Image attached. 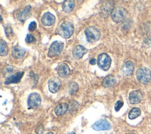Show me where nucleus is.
Segmentation results:
<instances>
[{
  "label": "nucleus",
  "instance_id": "obj_23",
  "mask_svg": "<svg viewBox=\"0 0 151 134\" xmlns=\"http://www.w3.org/2000/svg\"><path fill=\"white\" fill-rule=\"evenodd\" d=\"M110 1L108 2V3H106V4H104L103 5V6L101 7V12L104 13V14H107L108 15V13L109 14V12H111L113 10V4L112 3H110Z\"/></svg>",
  "mask_w": 151,
  "mask_h": 134
},
{
  "label": "nucleus",
  "instance_id": "obj_30",
  "mask_svg": "<svg viewBox=\"0 0 151 134\" xmlns=\"http://www.w3.org/2000/svg\"><path fill=\"white\" fill-rule=\"evenodd\" d=\"M68 134H76V133H75V132H70V133H69Z\"/></svg>",
  "mask_w": 151,
  "mask_h": 134
},
{
  "label": "nucleus",
  "instance_id": "obj_13",
  "mask_svg": "<svg viewBox=\"0 0 151 134\" xmlns=\"http://www.w3.org/2000/svg\"><path fill=\"white\" fill-rule=\"evenodd\" d=\"M24 71L17 72V73L11 75V76L7 77L5 79L4 83L5 84H11V83H17L21 80L22 76H24Z\"/></svg>",
  "mask_w": 151,
  "mask_h": 134
},
{
  "label": "nucleus",
  "instance_id": "obj_29",
  "mask_svg": "<svg viewBox=\"0 0 151 134\" xmlns=\"http://www.w3.org/2000/svg\"><path fill=\"white\" fill-rule=\"evenodd\" d=\"M46 134H54V133L52 132H48V133H46Z\"/></svg>",
  "mask_w": 151,
  "mask_h": 134
},
{
  "label": "nucleus",
  "instance_id": "obj_17",
  "mask_svg": "<svg viewBox=\"0 0 151 134\" xmlns=\"http://www.w3.org/2000/svg\"><path fill=\"white\" fill-rule=\"evenodd\" d=\"M87 50L83 46L78 45L74 48L73 51V54L76 59L79 60L83 57V56L87 53Z\"/></svg>",
  "mask_w": 151,
  "mask_h": 134
},
{
  "label": "nucleus",
  "instance_id": "obj_20",
  "mask_svg": "<svg viewBox=\"0 0 151 134\" xmlns=\"http://www.w3.org/2000/svg\"><path fill=\"white\" fill-rule=\"evenodd\" d=\"M75 2L73 0L64 1L63 4V10L65 12H70L75 7Z\"/></svg>",
  "mask_w": 151,
  "mask_h": 134
},
{
  "label": "nucleus",
  "instance_id": "obj_6",
  "mask_svg": "<svg viewBox=\"0 0 151 134\" xmlns=\"http://www.w3.org/2000/svg\"><path fill=\"white\" fill-rule=\"evenodd\" d=\"M111 59L106 53H101L97 57L98 66L104 71H107L111 65Z\"/></svg>",
  "mask_w": 151,
  "mask_h": 134
},
{
  "label": "nucleus",
  "instance_id": "obj_4",
  "mask_svg": "<svg viewBox=\"0 0 151 134\" xmlns=\"http://www.w3.org/2000/svg\"><path fill=\"white\" fill-rule=\"evenodd\" d=\"M110 15L113 21L120 22L126 18L127 15V11L122 6H119L114 8Z\"/></svg>",
  "mask_w": 151,
  "mask_h": 134
},
{
  "label": "nucleus",
  "instance_id": "obj_2",
  "mask_svg": "<svg viewBox=\"0 0 151 134\" xmlns=\"http://www.w3.org/2000/svg\"><path fill=\"white\" fill-rule=\"evenodd\" d=\"M136 76L139 82L143 84H147L151 81V71L147 67L139 68L136 72Z\"/></svg>",
  "mask_w": 151,
  "mask_h": 134
},
{
  "label": "nucleus",
  "instance_id": "obj_7",
  "mask_svg": "<svg viewBox=\"0 0 151 134\" xmlns=\"http://www.w3.org/2000/svg\"><path fill=\"white\" fill-rule=\"evenodd\" d=\"M41 98L40 95L36 92L31 93L28 98L27 104L29 109H36L41 104Z\"/></svg>",
  "mask_w": 151,
  "mask_h": 134
},
{
  "label": "nucleus",
  "instance_id": "obj_24",
  "mask_svg": "<svg viewBox=\"0 0 151 134\" xmlns=\"http://www.w3.org/2000/svg\"><path fill=\"white\" fill-rule=\"evenodd\" d=\"M78 89V85L76 83L73 82V83H71L70 84L69 91H70V93L71 94H75L77 91Z\"/></svg>",
  "mask_w": 151,
  "mask_h": 134
},
{
  "label": "nucleus",
  "instance_id": "obj_16",
  "mask_svg": "<svg viewBox=\"0 0 151 134\" xmlns=\"http://www.w3.org/2000/svg\"><path fill=\"white\" fill-rule=\"evenodd\" d=\"M25 53V49L19 45L14 46L12 50V55L13 57L16 59L22 58L24 56Z\"/></svg>",
  "mask_w": 151,
  "mask_h": 134
},
{
  "label": "nucleus",
  "instance_id": "obj_19",
  "mask_svg": "<svg viewBox=\"0 0 151 134\" xmlns=\"http://www.w3.org/2000/svg\"><path fill=\"white\" fill-rule=\"evenodd\" d=\"M68 104L66 103H62L58 104L54 109L55 115L58 116L63 115L68 109Z\"/></svg>",
  "mask_w": 151,
  "mask_h": 134
},
{
  "label": "nucleus",
  "instance_id": "obj_14",
  "mask_svg": "<svg viewBox=\"0 0 151 134\" xmlns=\"http://www.w3.org/2000/svg\"><path fill=\"white\" fill-rule=\"evenodd\" d=\"M31 6L30 5H27L21 11L19 12L17 15V19L24 22L29 16L30 11H31Z\"/></svg>",
  "mask_w": 151,
  "mask_h": 134
},
{
  "label": "nucleus",
  "instance_id": "obj_18",
  "mask_svg": "<svg viewBox=\"0 0 151 134\" xmlns=\"http://www.w3.org/2000/svg\"><path fill=\"white\" fill-rule=\"evenodd\" d=\"M70 73V69L68 66L65 63L61 64L58 69V74L60 77L65 78L67 77Z\"/></svg>",
  "mask_w": 151,
  "mask_h": 134
},
{
  "label": "nucleus",
  "instance_id": "obj_3",
  "mask_svg": "<svg viewBox=\"0 0 151 134\" xmlns=\"http://www.w3.org/2000/svg\"><path fill=\"white\" fill-rule=\"evenodd\" d=\"M84 34L87 41L90 43H94L97 41L100 37L99 30L94 26L87 27L84 30Z\"/></svg>",
  "mask_w": 151,
  "mask_h": 134
},
{
  "label": "nucleus",
  "instance_id": "obj_15",
  "mask_svg": "<svg viewBox=\"0 0 151 134\" xmlns=\"http://www.w3.org/2000/svg\"><path fill=\"white\" fill-rule=\"evenodd\" d=\"M116 83V77L111 74L108 75L105 77L101 81V85L104 87L107 88L113 86Z\"/></svg>",
  "mask_w": 151,
  "mask_h": 134
},
{
  "label": "nucleus",
  "instance_id": "obj_27",
  "mask_svg": "<svg viewBox=\"0 0 151 134\" xmlns=\"http://www.w3.org/2000/svg\"><path fill=\"white\" fill-rule=\"evenodd\" d=\"M37 28V23L35 21H32L28 25V30L29 31H34Z\"/></svg>",
  "mask_w": 151,
  "mask_h": 134
},
{
  "label": "nucleus",
  "instance_id": "obj_8",
  "mask_svg": "<svg viewBox=\"0 0 151 134\" xmlns=\"http://www.w3.org/2000/svg\"><path fill=\"white\" fill-rule=\"evenodd\" d=\"M91 128L95 130H106L111 128V125L106 119H100L91 125Z\"/></svg>",
  "mask_w": 151,
  "mask_h": 134
},
{
  "label": "nucleus",
  "instance_id": "obj_11",
  "mask_svg": "<svg viewBox=\"0 0 151 134\" xmlns=\"http://www.w3.org/2000/svg\"><path fill=\"white\" fill-rule=\"evenodd\" d=\"M55 21V17L49 12H45L41 19V23L45 26H50L52 25Z\"/></svg>",
  "mask_w": 151,
  "mask_h": 134
},
{
  "label": "nucleus",
  "instance_id": "obj_26",
  "mask_svg": "<svg viewBox=\"0 0 151 134\" xmlns=\"http://www.w3.org/2000/svg\"><path fill=\"white\" fill-rule=\"evenodd\" d=\"M123 106V102L121 100H118L116 102L115 105H114V109L116 112H118L122 107Z\"/></svg>",
  "mask_w": 151,
  "mask_h": 134
},
{
  "label": "nucleus",
  "instance_id": "obj_5",
  "mask_svg": "<svg viewBox=\"0 0 151 134\" xmlns=\"http://www.w3.org/2000/svg\"><path fill=\"white\" fill-rule=\"evenodd\" d=\"M64 48V43L60 41H54L50 46L48 56L50 58L59 55Z\"/></svg>",
  "mask_w": 151,
  "mask_h": 134
},
{
  "label": "nucleus",
  "instance_id": "obj_28",
  "mask_svg": "<svg viewBox=\"0 0 151 134\" xmlns=\"http://www.w3.org/2000/svg\"><path fill=\"white\" fill-rule=\"evenodd\" d=\"M96 63V60L95 58H92L90 60V63L91 64V65H94Z\"/></svg>",
  "mask_w": 151,
  "mask_h": 134
},
{
  "label": "nucleus",
  "instance_id": "obj_31",
  "mask_svg": "<svg viewBox=\"0 0 151 134\" xmlns=\"http://www.w3.org/2000/svg\"><path fill=\"white\" fill-rule=\"evenodd\" d=\"M129 134H136V133H129Z\"/></svg>",
  "mask_w": 151,
  "mask_h": 134
},
{
  "label": "nucleus",
  "instance_id": "obj_21",
  "mask_svg": "<svg viewBox=\"0 0 151 134\" xmlns=\"http://www.w3.org/2000/svg\"><path fill=\"white\" fill-rule=\"evenodd\" d=\"M8 47L6 43L3 40H0V54L1 56H5L8 53Z\"/></svg>",
  "mask_w": 151,
  "mask_h": 134
},
{
  "label": "nucleus",
  "instance_id": "obj_25",
  "mask_svg": "<svg viewBox=\"0 0 151 134\" xmlns=\"http://www.w3.org/2000/svg\"><path fill=\"white\" fill-rule=\"evenodd\" d=\"M25 41L27 43H31L35 41V38L32 34H28L26 36Z\"/></svg>",
  "mask_w": 151,
  "mask_h": 134
},
{
  "label": "nucleus",
  "instance_id": "obj_9",
  "mask_svg": "<svg viewBox=\"0 0 151 134\" xmlns=\"http://www.w3.org/2000/svg\"><path fill=\"white\" fill-rule=\"evenodd\" d=\"M48 86L50 92L52 93H55L58 91V90L61 88V81L58 78L56 77H51L48 81Z\"/></svg>",
  "mask_w": 151,
  "mask_h": 134
},
{
  "label": "nucleus",
  "instance_id": "obj_22",
  "mask_svg": "<svg viewBox=\"0 0 151 134\" xmlns=\"http://www.w3.org/2000/svg\"><path fill=\"white\" fill-rule=\"evenodd\" d=\"M141 114V110L138 107L132 109L129 113V118L130 119H134L139 117Z\"/></svg>",
  "mask_w": 151,
  "mask_h": 134
},
{
  "label": "nucleus",
  "instance_id": "obj_12",
  "mask_svg": "<svg viewBox=\"0 0 151 134\" xmlns=\"http://www.w3.org/2000/svg\"><path fill=\"white\" fill-rule=\"evenodd\" d=\"M143 95L139 90H133L129 94V101L131 104H135L140 103L142 99Z\"/></svg>",
  "mask_w": 151,
  "mask_h": 134
},
{
  "label": "nucleus",
  "instance_id": "obj_1",
  "mask_svg": "<svg viewBox=\"0 0 151 134\" xmlns=\"http://www.w3.org/2000/svg\"><path fill=\"white\" fill-rule=\"evenodd\" d=\"M58 33L64 38H69L74 33V28L73 25L67 21L61 23L58 28Z\"/></svg>",
  "mask_w": 151,
  "mask_h": 134
},
{
  "label": "nucleus",
  "instance_id": "obj_10",
  "mask_svg": "<svg viewBox=\"0 0 151 134\" xmlns=\"http://www.w3.org/2000/svg\"><path fill=\"white\" fill-rule=\"evenodd\" d=\"M134 68V63L132 61H127L123 63L121 71L124 76H129L132 74Z\"/></svg>",
  "mask_w": 151,
  "mask_h": 134
}]
</instances>
